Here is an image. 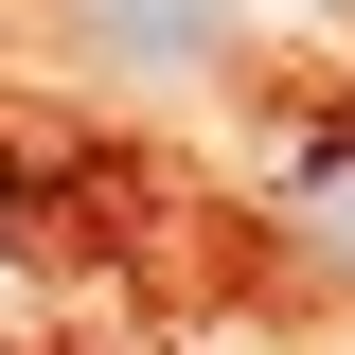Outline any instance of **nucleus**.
<instances>
[{"mask_svg": "<svg viewBox=\"0 0 355 355\" xmlns=\"http://www.w3.org/2000/svg\"><path fill=\"white\" fill-rule=\"evenodd\" d=\"M71 18H89L107 53H214V36H231V0H71Z\"/></svg>", "mask_w": 355, "mask_h": 355, "instance_id": "1", "label": "nucleus"}, {"mask_svg": "<svg viewBox=\"0 0 355 355\" xmlns=\"http://www.w3.org/2000/svg\"><path fill=\"white\" fill-rule=\"evenodd\" d=\"M302 249L355 266V142H338V160H302Z\"/></svg>", "mask_w": 355, "mask_h": 355, "instance_id": "2", "label": "nucleus"}]
</instances>
